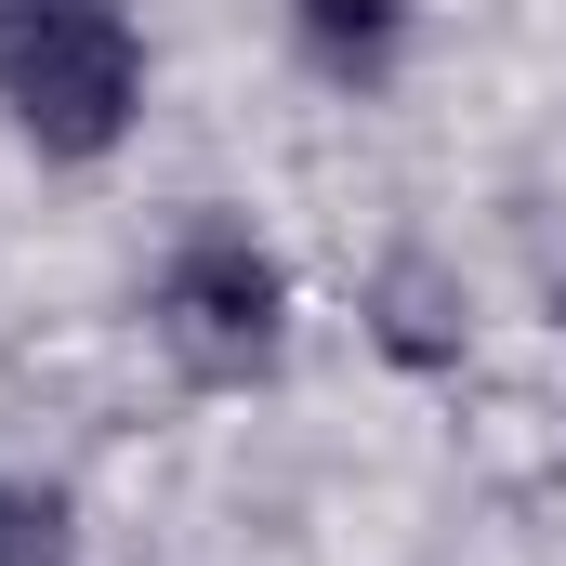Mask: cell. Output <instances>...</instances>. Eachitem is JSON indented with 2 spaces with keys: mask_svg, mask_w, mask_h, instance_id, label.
I'll return each instance as SVG.
<instances>
[{
  "mask_svg": "<svg viewBox=\"0 0 566 566\" xmlns=\"http://www.w3.org/2000/svg\"><path fill=\"white\" fill-rule=\"evenodd\" d=\"M382 329H396V356H448V343H461V329H448V290H434L422 264L382 277Z\"/></svg>",
  "mask_w": 566,
  "mask_h": 566,
  "instance_id": "obj_5",
  "label": "cell"
},
{
  "mask_svg": "<svg viewBox=\"0 0 566 566\" xmlns=\"http://www.w3.org/2000/svg\"><path fill=\"white\" fill-rule=\"evenodd\" d=\"M277 329H290V277L238 238V224H198V238L158 264V343H171L198 382L277 369Z\"/></svg>",
  "mask_w": 566,
  "mask_h": 566,
  "instance_id": "obj_2",
  "label": "cell"
},
{
  "mask_svg": "<svg viewBox=\"0 0 566 566\" xmlns=\"http://www.w3.org/2000/svg\"><path fill=\"white\" fill-rule=\"evenodd\" d=\"M290 27H303V53L329 80H382L396 40H409V0H290Z\"/></svg>",
  "mask_w": 566,
  "mask_h": 566,
  "instance_id": "obj_3",
  "label": "cell"
},
{
  "mask_svg": "<svg viewBox=\"0 0 566 566\" xmlns=\"http://www.w3.org/2000/svg\"><path fill=\"white\" fill-rule=\"evenodd\" d=\"M0 106L40 158H93V145L133 133L145 106V53L106 0H27L0 27Z\"/></svg>",
  "mask_w": 566,
  "mask_h": 566,
  "instance_id": "obj_1",
  "label": "cell"
},
{
  "mask_svg": "<svg viewBox=\"0 0 566 566\" xmlns=\"http://www.w3.org/2000/svg\"><path fill=\"white\" fill-rule=\"evenodd\" d=\"M13 13H27V0H0V27H13Z\"/></svg>",
  "mask_w": 566,
  "mask_h": 566,
  "instance_id": "obj_6",
  "label": "cell"
},
{
  "mask_svg": "<svg viewBox=\"0 0 566 566\" xmlns=\"http://www.w3.org/2000/svg\"><path fill=\"white\" fill-rule=\"evenodd\" d=\"M0 566H80V527L53 488H0Z\"/></svg>",
  "mask_w": 566,
  "mask_h": 566,
  "instance_id": "obj_4",
  "label": "cell"
}]
</instances>
